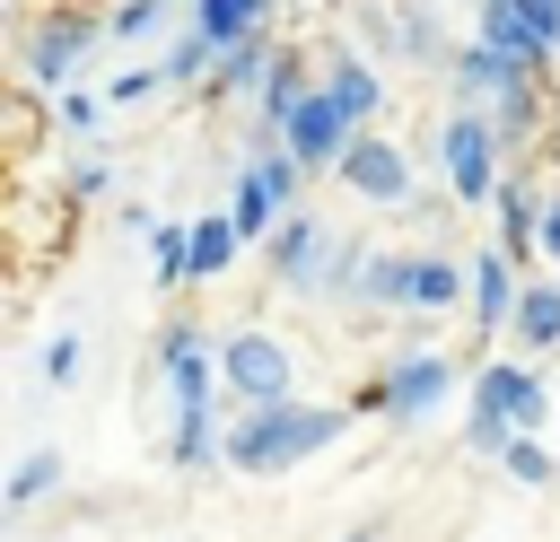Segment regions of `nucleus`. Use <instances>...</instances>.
I'll list each match as a JSON object with an SVG mask.
<instances>
[{
    "mask_svg": "<svg viewBox=\"0 0 560 542\" xmlns=\"http://www.w3.org/2000/svg\"><path fill=\"white\" fill-rule=\"evenodd\" d=\"M341 428H350L341 402H271V411H245V420L228 428V463H236V472H298V463L324 455Z\"/></svg>",
    "mask_w": 560,
    "mask_h": 542,
    "instance_id": "f257e3e1",
    "label": "nucleus"
},
{
    "mask_svg": "<svg viewBox=\"0 0 560 542\" xmlns=\"http://www.w3.org/2000/svg\"><path fill=\"white\" fill-rule=\"evenodd\" d=\"M542 420H551L542 376H534L525 358H490V367L472 376V428H464V446H472V455H508V446L534 437Z\"/></svg>",
    "mask_w": 560,
    "mask_h": 542,
    "instance_id": "f03ea898",
    "label": "nucleus"
},
{
    "mask_svg": "<svg viewBox=\"0 0 560 542\" xmlns=\"http://www.w3.org/2000/svg\"><path fill=\"white\" fill-rule=\"evenodd\" d=\"M105 35H114V9H88V0H61V9H44V17L18 35V52H26V87H44V96H70L79 61H88Z\"/></svg>",
    "mask_w": 560,
    "mask_h": 542,
    "instance_id": "7ed1b4c3",
    "label": "nucleus"
},
{
    "mask_svg": "<svg viewBox=\"0 0 560 542\" xmlns=\"http://www.w3.org/2000/svg\"><path fill=\"white\" fill-rule=\"evenodd\" d=\"M455 297H472V271H455L446 254H376L368 271V306L385 315H438Z\"/></svg>",
    "mask_w": 560,
    "mask_h": 542,
    "instance_id": "20e7f679",
    "label": "nucleus"
},
{
    "mask_svg": "<svg viewBox=\"0 0 560 542\" xmlns=\"http://www.w3.org/2000/svg\"><path fill=\"white\" fill-rule=\"evenodd\" d=\"M472 44H490L542 79L560 61V0H472Z\"/></svg>",
    "mask_w": 560,
    "mask_h": 542,
    "instance_id": "39448f33",
    "label": "nucleus"
},
{
    "mask_svg": "<svg viewBox=\"0 0 560 542\" xmlns=\"http://www.w3.org/2000/svg\"><path fill=\"white\" fill-rule=\"evenodd\" d=\"M438 157H446V192L455 201H499V184H508V149H499V131H490V114H455L446 131H438Z\"/></svg>",
    "mask_w": 560,
    "mask_h": 542,
    "instance_id": "423d86ee",
    "label": "nucleus"
},
{
    "mask_svg": "<svg viewBox=\"0 0 560 542\" xmlns=\"http://www.w3.org/2000/svg\"><path fill=\"white\" fill-rule=\"evenodd\" d=\"M219 385L245 402V411H271V402H298V358L271 341V332H228L219 341Z\"/></svg>",
    "mask_w": 560,
    "mask_h": 542,
    "instance_id": "0eeeda50",
    "label": "nucleus"
},
{
    "mask_svg": "<svg viewBox=\"0 0 560 542\" xmlns=\"http://www.w3.org/2000/svg\"><path fill=\"white\" fill-rule=\"evenodd\" d=\"M446 393H455V358L411 350V358H394L385 376H368V385H359V411H376V420H429Z\"/></svg>",
    "mask_w": 560,
    "mask_h": 542,
    "instance_id": "6e6552de",
    "label": "nucleus"
},
{
    "mask_svg": "<svg viewBox=\"0 0 560 542\" xmlns=\"http://www.w3.org/2000/svg\"><path fill=\"white\" fill-rule=\"evenodd\" d=\"M210 376H219V350H210V332L175 315V323L158 332V385L175 393V420H184V411H210Z\"/></svg>",
    "mask_w": 560,
    "mask_h": 542,
    "instance_id": "1a4fd4ad",
    "label": "nucleus"
},
{
    "mask_svg": "<svg viewBox=\"0 0 560 542\" xmlns=\"http://www.w3.org/2000/svg\"><path fill=\"white\" fill-rule=\"evenodd\" d=\"M350 140H359V131H350V114H341V105H332L324 87H315V96H306V105H298V114L280 122V149H289V157H298L306 175H341Z\"/></svg>",
    "mask_w": 560,
    "mask_h": 542,
    "instance_id": "9d476101",
    "label": "nucleus"
},
{
    "mask_svg": "<svg viewBox=\"0 0 560 542\" xmlns=\"http://www.w3.org/2000/svg\"><path fill=\"white\" fill-rule=\"evenodd\" d=\"M341 184L359 192V201H376V210H394L402 192H411V157L385 140V131H359L350 140V157H341Z\"/></svg>",
    "mask_w": 560,
    "mask_h": 542,
    "instance_id": "9b49d317",
    "label": "nucleus"
},
{
    "mask_svg": "<svg viewBox=\"0 0 560 542\" xmlns=\"http://www.w3.org/2000/svg\"><path fill=\"white\" fill-rule=\"evenodd\" d=\"M332 245H341V236H332L324 219H306V210L280 219V236H271V280H280V288H315L324 262H332Z\"/></svg>",
    "mask_w": 560,
    "mask_h": 542,
    "instance_id": "f8f14e48",
    "label": "nucleus"
},
{
    "mask_svg": "<svg viewBox=\"0 0 560 542\" xmlns=\"http://www.w3.org/2000/svg\"><path fill=\"white\" fill-rule=\"evenodd\" d=\"M446 79H455V96H490V105L516 96V87H542L534 70H516V61L490 52V44H455V70H446Z\"/></svg>",
    "mask_w": 560,
    "mask_h": 542,
    "instance_id": "ddd939ff",
    "label": "nucleus"
},
{
    "mask_svg": "<svg viewBox=\"0 0 560 542\" xmlns=\"http://www.w3.org/2000/svg\"><path fill=\"white\" fill-rule=\"evenodd\" d=\"M324 96L350 114V131H376V105H385V79H376V61H359V52H332L324 61Z\"/></svg>",
    "mask_w": 560,
    "mask_h": 542,
    "instance_id": "4468645a",
    "label": "nucleus"
},
{
    "mask_svg": "<svg viewBox=\"0 0 560 542\" xmlns=\"http://www.w3.org/2000/svg\"><path fill=\"white\" fill-rule=\"evenodd\" d=\"M542 201H551V192H534L525 175H508V184H499V201H490V210H499V254H508V262L542 254Z\"/></svg>",
    "mask_w": 560,
    "mask_h": 542,
    "instance_id": "2eb2a0df",
    "label": "nucleus"
},
{
    "mask_svg": "<svg viewBox=\"0 0 560 542\" xmlns=\"http://www.w3.org/2000/svg\"><path fill=\"white\" fill-rule=\"evenodd\" d=\"M464 306H472V323H481V332L516 323V306H525V280H516V262H508L499 245H490V254L472 262V297H464Z\"/></svg>",
    "mask_w": 560,
    "mask_h": 542,
    "instance_id": "dca6fc26",
    "label": "nucleus"
},
{
    "mask_svg": "<svg viewBox=\"0 0 560 542\" xmlns=\"http://www.w3.org/2000/svg\"><path fill=\"white\" fill-rule=\"evenodd\" d=\"M315 87H324V79H306V52H298V44H280V61H271V79H262V96H254L262 131L280 140V122H289V114H298V105H306Z\"/></svg>",
    "mask_w": 560,
    "mask_h": 542,
    "instance_id": "f3484780",
    "label": "nucleus"
},
{
    "mask_svg": "<svg viewBox=\"0 0 560 542\" xmlns=\"http://www.w3.org/2000/svg\"><path fill=\"white\" fill-rule=\"evenodd\" d=\"M271 61H280V52H271V35H245L236 52H219V61H210V96H262Z\"/></svg>",
    "mask_w": 560,
    "mask_h": 542,
    "instance_id": "a211bd4d",
    "label": "nucleus"
},
{
    "mask_svg": "<svg viewBox=\"0 0 560 542\" xmlns=\"http://www.w3.org/2000/svg\"><path fill=\"white\" fill-rule=\"evenodd\" d=\"M236 245H245V236H236V219H228V210L192 219V280H219V271L236 262Z\"/></svg>",
    "mask_w": 560,
    "mask_h": 542,
    "instance_id": "6ab92c4d",
    "label": "nucleus"
},
{
    "mask_svg": "<svg viewBox=\"0 0 560 542\" xmlns=\"http://www.w3.org/2000/svg\"><path fill=\"white\" fill-rule=\"evenodd\" d=\"M149 271H158V288H184L192 280V227L149 219Z\"/></svg>",
    "mask_w": 560,
    "mask_h": 542,
    "instance_id": "aec40b11",
    "label": "nucleus"
},
{
    "mask_svg": "<svg viewBox=\"0 0 560 542\" xmlns=\"http://www.w3.org/2000/svg\"><path fill=\"white\" fill-rule=\"evenodd\" d=\"M525 350H560V288H542V280H525V306H516V323H508Z\"/></svg>",
    "mask_w": 560,
    "mask_h": 542,
    "instance_id": "412c9836",
    "label": "nucleus"
},
{
    "mask_svg": "<svg viewBox=\"0 0 560 542\" xmlns=\"http://www.w3.org/2000/svg\"><path fill=\"white\" fill-rule=\"evenodd\" d=\"M52 481H61V455H52V446L18 455V472H9V490H0V498H9V516H26L35 498H52Z\"/></svg>",
    "mask_w": 560,
    "mask_h": 542,
    "instance_id": "4be33fe9",
    "label": "nucleus"
},
{
    "mask_svg": "<svg viewBox=\"0 0 560 542\" xmlns=\"http://www.w3.org/2000/svg\"><path fill=\"white\" fill-rule=\"evenodd\" d=\"M490 131H499V149H525V140L542 131V87H516V96H499V105H490Z\"/></svg>",
    "mask_w": 560,
    "mask_h": 542,
    "instance_id": "5701e85b",
    "label": "nucleus"
},
{
    "mask_svg": "<svg viewBox=\"0 0 560 542\" xmlns=\"http://www.w3.org/2000/svg\"><path fill=\"white\" fill-rule=\"evenodd\" d=\"M254 175H262V192L280 201V219H298V192H306V166L289 157V149H262V157H245Z\"/></svg>",
    "mask_w": 560,
    "mask_h": 542,
    "instance_id": "b1692460",
    "label": "nucleus"
},
{
    "mask_svg": "<svg viewBox=\"0 0 560 542\" xmlns=\"http://www.w3.org/2000/svg\"><path fill=\"white\" fill-rule=\"evenodd\" d=\"M105 184H114V166H105L96 149H79V157L61 166V210H88V201H96Z\"/></svg>",
    "mask_w": 560,
    "mask_h": 542,
    "instance_id": "393cba45",
    "label": "nucleus"
},
{
    "mask_svg": "<svg viewBox=\"0 0 560 542\" xmlns=\"http://www.w3.org/2000/svg\"><path fill=\"white\" fill-rule=\"evenodd\" d=\"M166 35V0H122L114 9V44H158Z\"/></svg>",
    "mask_w": 560,
    "mask_h": 542,
    "instance_id": "a878e982",
    "label": "nucleus"
},
{
    "mask_svg": "<svg viewBox=\"0 0 560 542\" xmlns=\"http://www.w3.org/2000/svg\"><path fill=\"white\" fill-rule=\"evenodd\" d=\"M210 61H219V52H210V44H201V35H192V26H184V35H175V44H166V61H158V70H166V87H175V79H201V70H210Z\"/></svg>",
    "mask_w": 560,
    "mask_h": 542,
    "instance_id": "bb28decb",
    "label": "nucleus"
},
{
    "mask_svg": "<svg viewBox=\"0 0 560 542\" xmlns=\"http://www.w3.org/2000/svg\"><path fill=\"white\" fill-rule=\"evenodd\" d=\"M499 463H508V481H525V490H551V455H542V437H516Z\"/></svg>",
    "mask_w": 560,
    "mask_h": 542,
    "instance_id": "cd10ccee",
    "label": "nucleus"
},
{
    "mask_svg": "<svg viewBox=\"0 0 560 542\" xmlns=\"http://www.w3.org/2000/svg\"><path fill=\"white\" fill-rule=\"evenodd\" d=\"M158 87H166V70H158V61H131V70H122V79H114L105 96H114V105H149Z\"/></svg>",
    "mask_w": 560,
    "mask_h": 542,
    "instance_id": "c85d7f7f",
    "label": "nucleus"
},
{
    "mask_svg": "<svg viewBox=\"0 0 560 542\" xmlns=\"http://www.w3.org/2000/svg\"><path fill=\"white\" fill-rule=\"evenodd\" d=\"M79 358H88V350H79V332H61V341L44 350V385H52V393H61V385H79Z\"/></svg>",
    "mask_w": 560,
    "mask_h": 542,
    "instance_id": "c756f323",
    "label": "nucleus"
},
{
    "mask_svg": "<svg viewBox=\"0 0 560 542\" xmlns=\"http://www.w3.org/2000/svg\"><path fill=\"white\" fill-rule=\"evenodd\" d=\"M52 122H61L70 140H88V131H96V96H79V87H70V96H52Z\"/></svg>",
    "mask_w": 560,
    "mask_h": 542,
    "instance_id": "7c9ffc66",
    "label": "nucleus"
},
{
    "mask_svg": "<svg viewBox=\"0 0 560 542\" xmlns=\"http://www.w3.org/2000/svg\"><path fill=\"white\" fill-rule=\"evenodd\" d=\"M9 140H18V149H35V87H18V96H9Z\"/></svg>",
    "mask_w": 560,
    "mask_h": 542,
    "instance_id": "2f4dec72",
    "label": "nucleus"
},
{
    "mask_svg": "<svg viewBox=\"0 0 560 542\" xmlns=\"http://www.w3.org/2000/svg\"><path fill=\"white\" fill-rule=\"evenodd\" d=\"M542 262H560V192L542 201Z\"/></svg>",
    "mask_w": 560,
    "mask_h": 542,
    "instance_id": "473e14b6",
    "label": "nucleus"
},
{
    "mask_svg": "<svg viewBox=\"0 0 560 542\" xmlns=\"http://www.w3.org/2000/svg\"><path fill=\"white\" fill-rule=\"evenodd\" d=\"M341 542H385V525H350V533H341Z\"/></svg>",
    "mask_w": 560,
    "mask_h": 542,
    "instance_id": "72a5a7b5",
    "label": "nucleus"
}]
</instances>
